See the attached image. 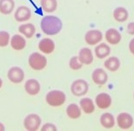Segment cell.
Returning a JSON list of instances; mask_svg holds the SVG:
<instances>
[{
    "instance_id": "obj_19",
    "label": "cell",
    "mask_w": 134,
    "mask_h": 131,
    "mask_svg": "<svg viewBox=\"0 0 134 131\" xmlns=\"http://www.w3.org/2000/svg\"><path fill=\"white\" fill-rule=\"evenodd\" d=\"M95 52L97 57L98 58L102 59L104 58L109 54L110 49L109 46L106 44L102 43L96 47Z\"/></svg>"
},
{
    "instance_id": "obj_10",
    "label": "cell",
    "mask_w": 134,
    "mask_h": 131,
    "mask_svg": "<svg viewBox=\"0 0 134 131\" xmlns=\"http://www.w3.org/2000/svg\"><path fill=\"white\" fill-rule=\"evenodd\" d=\"M96 102L98 107L101 109H105L110 106L111 103V99L109 95L102 93L97 96Z\"/></svg>"
},
{
    "instance_id": "obj_28",
    "label": "cell",
    "mask_w": 134,
    "mask_h": 131,
    "mask_svg": "<svg viewBox=\"0 0 134 131\" xmlns=\"http://www.w3.org/2000/svg\"><path fill=\"white\" fill-rule=\"evenodd\" d=\"M55 125L51 124H46L42 128V131H56Z\"/></svg>"
},
{
    "instance_id": "obj_20",
    "label": "cell",
    "mask_w": 134,
    "mask_h": 131,
    "mask_svg": "<svg viewBox=\"0 0 134 131\" xmlns=\"http://www.w3.org/2000/svg\"><path fill=\"white\" fill-rule=\"evenodd\" d=\"M41 3L42 8L47 12H52L57 8L56 0H41Z\"/></svg>"
},
{
    "instance_id": "obj_2",
    "label": "cell",
    "mask_w": 134,
    "mask_h": 131,
    "mask_svg": "<svg viewBox=\"0 0 134 131\" xmlns=\"http://www.w3.org/2000/svg\"><path fill=\"white\" fill-rule=\"evenodd\" d=\"M66 100V96L63 92L59 91H50L46 96V101L49 104L53 106L63 104Z\"/></svg>"
},
{
    "instance_id": "obj_24",
    "label": "cell",
    "mask_w": 134,
    "mask_h": 131,
    "mask_svg": "<svg viewBox=\"0 0 134 131\" xmlns=\"http://www.w3.org/2000/svg\"><path fill=\"white\" fill-rule=\"evenodd\" d=\"M67 113L68 116L72 119L79 118L81 114L80 109L75 104H71L68 107Z\"/></svg>"
},
{
    "instance_id": "obj_29",
    "label": "cell",
    "mask_w": 134,
    "mask_h": 131,
    "mask_svg": "<svg viewBox=\"0 0 134 131\" xmlns=\"http://www.w3.org/2000/svg\"><path fill=\"white\" fill-rule=\"evenodd\" d=\"M128 32L131 34H134V23L129 24L127 27Z\"/></svg>"
},
{
    "instance_id": "obj_27",
    "label": "cell",
    "mask_w": 134,
    "mask_h": 131,
    "mask_svg": "<svg viewBox=\"0 0 134 131\" xmlns=\"http://www.w3.org/2000/svg\"><path fill=\"white\" fill-rule=\"evenodd\" d=\"M9 39V35L5 31L0 32V46H5L8 45Z\"/></svg>"
},
{
    "instance_id": "obj_21",
    "label": "cell",
    "mask_w": 134,
    "mask_h": 131,
    "mask_svg": "<svg viewBox=\"0 0 134 131\" xmlns=\"http://www.w3.org/2000/svg\"><path fill=\"white\" fill-rule=\"evenodd\" d=\"M100 122L102 126L106 128H111L115 124V120L113 116L109 113H105L102 115Z\"/></svg>"
},
{
    "instance_id": "obj_3",
    "label": "cell",
    "mask_w": 134,
    "mask_h": 131,
    "mask_svg": "<svg viewBox=\"0 0 134 131\" xmlns=\"http://www.w3.org/2000/svg\"><path fill=\"white\" fill-rule=\"evenodd\" d=\"M29 63L33 69L40 70L43 69L46 66L47 60L43 55L38 53H35L30 56Z\"/></svg>"
},
{
    "instance_id": "obj_14",
    "label": "cell",
    "mask_w": 134,
    "mask_h": 131,
    "mask_svg": "<svg viewBox=\"0 0 134 131\" xmlns=\"http://www.w3.org/2000/svg\"><path fill=\"white\" fill-rule=\"evenodd\" d=\"M15 6L13 0H0V12L5 15L10 14Z\"/></svg>"
},
{
    "instance_id": "obj_9",
    "label": "cell",
    "mask_w": 134,
    "mask_h": 131,
    "mask_svg": "<svg viewBox=\"0 0 134 131\" xmlns=\"http://www.w3.org/2000/svg\"><path fill=\"white\" fill-rule=\"evenodd\" d=\"M117 122L120 127L122 129H127L132 126L133 119L130 114L127 113H122L118 116Z\"/></svg>"
},
{
    "instance_id": "obj_18",
    "label": "cell",
    "mask_w": 134,
    "mask_h": 131,
    "mask_svg": "<svg viewBox=\"0 0 134 131\" xmlns=\"http://www.w3.org/2000/svg\"><path fill=\"white\" fill-rule=\"evenodd\" d=\"M19 31L28 38H31L35 32V28L31 24H23L20 26Z\"/></svg>"
},
{
    "instance_id": "obj_16",
    "label": "cell",
    "mask_w": 134,
    "mask_h": 131,
    "mask_svg": "<svg viewBox=\"0 0 134 131\" xmlns=\"http://www.w3.org/2000/svg\"><path fill=\"white\" fill-rule=\"evenodd\" d=\"M106 39L111 44H116L119 43L121 39V35L116 30L110 29L108 30L106 33Z\"/></svg>"
},
{
    "instance_id": "obj_26",
    "label": "cell",
    "mask_w": 134,
    "mask_h": 131,
    "mask_svg": "<svg viewBox=\"0 0 134 131\" xmlns=\"http://www.w3.org/2000/svg\"><path fill=\"white\" fill-rule=\"evenodd\" d=\"M70 67L73 70H78L81 68L82 66V63L80 61L78 57L75 56L71 59L69 62Z\"/></svg>"
},
{
    "instance_id": "obj_1",
    "label": "cell",
    "mask_w": 134,
    "mask_h": 131,
    "mask_svg": "<svg viewBox=\"0 0 134 131\" xmlns=\"http://www.w3.org/2000/svg\"><path fill=\"white\" fill-rule=\"evenodd\" d=\"M41 27L43 32L46 34L54 35L58 34L62 29V23L56 17L47 16L42 20Z\"/></svg>"
},
{
    "instance_id": "obj_25",
    "label": "cell",
    "mask_w": 134,
    "mask_h": 131,
    "mask_svg": "<svg viewBox=\"0 0 134 131\" xmlns=\"http://www.w3.org/2000/svg\"><path fill=\"white\" fill-rule=\"evenodd\" d=\"M114 16L116 20L121 22L126 20L128 17V13L125 9L119 8L114 11Z\"/></svg>"
},
{
    "instance_id": "obj_11",
    "label": "cell",
    "mask_w": 134,
    "mask_h": 131,
    "mask_svg": "<svg viewBox=\"0 0 134 131\" xmlns=\"http://www.w3.org/2000/svg\"><path fill=\"white\" fill-rule=\"evenodd\" d=\"M92 78L95 83L98 85H102L107 82L108 76L104 70L98 69L93 72Z\"/></svg>"
},
{
    "instance_id": "obj_15",
    "label": "cell",
    "mask_w": 134,
    "mask_h": 131,
    "mask_svg": "<svg viewBox=\"0 0 134 131\" xmlns=\"http://www.w3.org/2000/svg\"><path fill=\"white\" fill-rule=\"evenodd\" d=\"M79 58L82 64L87 65L91 64L93 61L91 50L88 48L82 49L80 52Z\"/></svg>"
},
{
    "instance_id": "obj_12",
    "label": "cell",
    "mask_w": 134,
    "mask_h": 131,
    "mask_svg": "<svg viewBox=\"0 0 134 131\" xmlns=\"http://www.w3.org/2000/svg\"><path fill=\"white\" fill-rule=\"evenodd\" d=\"M39 48L43 53L49 54L54 50L55 44L51 39L45 38L40 41L39 44Z\"/></svg>"
},
{
    "instance_id": "obj_30",
    "label": "cell",
    "mask_w": 134,
    "mask_h": 131,
    "mask_svg": "<svg viewBox=\"0 0 134 131\" xmlns=\"http://www.w3.org/2000/svg\"><path fill=\"white\" fill-rule=\"evenodd\" d=\"M130 49L131 53L134 54V39L130 43Z\"/></svg>"
},
{
    "instance_id": "obj_17",
    "label": "cell",
    "mask_w": 134,
    "mask_h": 131,
    "mask_svg": "<svg viewBox=\"0 0 134 131\" xmlns=\"http://www.w3.org/2000/svg\"><path fill=\"white\" fill-rule=\"evenodd\" d=\"M11 44L12 47L14 49L20 50L25 47L26 42L23 37L19 35H15L12 38Z\"/></svg>"
},
{
    "instance_id": "obj_5",
    "label": "cell",
    "mask_w": 134,
    "mask_h": 131,
    "mask_svg": "<svg viewBox=\"0 0 134 131\" xmlns=\"http://www.w3.org/2000/svg\"><path fill=\"white\" fill-rule=\"evenodd\" d=\"M88 89V84L86 81L82 80L75 81L72 85V92L76 96L84 95L87 92Z\"/></svg>"
},
{
    "instance_id": "obj_8",
    "label": "cell",
    "mask_w": 134,
    "mask_h": 131,
    "mask_svg": "<svg viewBox=\"0 0 134 131\" xmlns=\"http://www.w3.org/2000/svg\"><path fill=\"white\" fill-rule=\"evenodd\" d=\"M102 34L97 30L89 31L85 35L86 42L90 45H94L98 43L102 39Z\"/></svg>"
},
{
    "instance_id": "obj_7",
    "label": "cell",
    "mask_w": 134,
    "mask_h": 131,
    "mask_svg": "<svg viewBox=\"0 0 134 131\" xmlns=\"http://www.w3.org/2000/svg\"><path fill=\"white\" fill-rule=\"evenodd\" d=\"M31 16L30 10L26 6L19 7L15 12L14 17L16 20L23 22L28 20Z\"/></svg>"
},
{
    "instance_id": "obj_32",
    "label": "cell",
    "mask_w": 134,
    "mask_h": 131,
    "mask_svg": "<svg viewBox=\"0 0 134 131\" xmlns=\"http://www.w3.org/2000/svg\"><path fill=\"white\" fill-rule=\"evenodd\" d=\"M2 84V81L1 80L0 78V87H1Z\"/></svg>"
},
{
    "instance_id": "obj_23",
    "label": "cell",
    "mask_w": 134,
    "mask_h": 131,
    "mask_svg": "<svg viewBox=\"0 0 134 131\" xmlns=\"http://www.w3.org/2000/svg\"><path fill=\"white\" fill-rule=\"evenodd\" d=\"M80 104L83 111L87 113H90L94 110V106L92 100L90 98H85L80 102Z\"/></svg>"
},
{
    "instance_id": "obj_4",
    "label": "cell",
    "mask_w": 134,
    "mask_h": 131,
    "mask_svg": "<svg viewBox=\"0 0 134 131\" xmlns=\"http://www.w3.org/2000/svg\"><path fill=\"white\" fill-rule=\"evenodd\" d=\"M41 123V119L38 116L35 114L29 115L24 120V126L26 129L29 131L37 130Z\"/></svg>"
},
{
    "instance_id": "obj_13",
    "label": "cell",
    "mask_w": 134,
    "mask_h": 131,
    "mask_svg": "<svg viewBox=\"0 0 134 131\" xmlns=\"http://www.w3.org/2000/svg\"><path fill=\"white\" fill-rule=\"evenodd\" d=\"M26 91L31 95H35L39 92L40 86L37 81L34 79H31L26 82L25 85Z\"/></svg>"
},
{
    "instance_id": "obj_6",
    "label": "cell",
    "mask_w": 134,
    "mask_h": 131,
    "mask_svg": "<svg viewBox=\"0 0 134 131\" xmlns=\"http://www.w3.org/2000/svg\"><path fill=\"white\" fill-rule=\"evenodd\" d=\"M8 77L12 82L15 83L20 82L24 78V73L22 69L18 67L12 68L9 71Z\"/></svg>"
},
{
    "instance_id": "obj_22",
    "label": "cell",
    "mask_w": 134,
    "mask_h": 131,
    "mask_svg": "<svg viewBox=\"0 0 134 131\" xmlns=\"http://www.w3.org/2000/svg\"><path fill=\"white\" fill-rule=\"evenodd\" d=\"M119 60L116 57H110L105 62L104 65L105 67L110 71H116L119 67Z\"/></svg>"
},
{
    "instance_id": "obj_31",
    "label": "cell",
    "mask_w": 134,
    "mask_h": 131,
    "mask_svg": "<svg viewBox=\"0 0 134 131\" xmlns=\"http://www.w3.org/2000/svg\"><path fill=\"white\" fill-rule=\"evenodd\" d=\"M4 130V126H3V124L0 123V131Z\"/></svg>"
}]
</instances>
